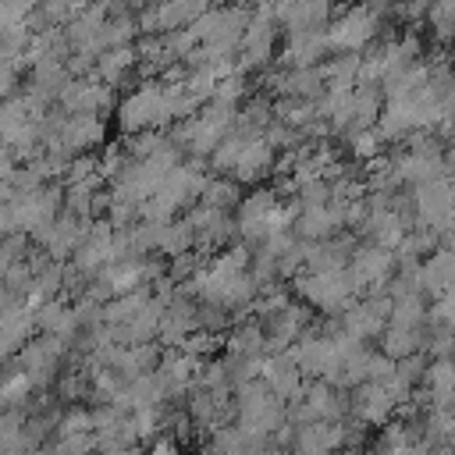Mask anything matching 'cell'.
Segmentation results:
<instances>
[{
  "instance_id": "obj_14",
  "label": "cell",
  "mask_w": 455,
  "mask_h": 455,
  "mask_svg": "<svg viewBox=\"0 0 455 455\" xmlns=\"http://www.w3.org/2000/svg\"><path fill=\"white\" fill-rule=\"evenodd\" d=\"M366 7H370L373 14H387V11L395 7V0H366Z\"/></svg>"
},
{
  "instance_id": "obj_4",
  "label": "cell",
  "mask_w": 455,
  "mask_h": 455,
  "mask_svg": "<svg viewBox=\"0 0 455 455\" xmlns=\"http://www.w3.org/2000/svg\"><path fill=\"white\" fill-rule=\"evenodd\" d=\"M238 199H242V185H238L235 178H231V181H224V178H206V185L199 188V203L210 206V210L238 206Z\"/></svg>"
},
{
  "instance_id": "obj_1",
  "label": "cell",
  "mask_w": 455,
  "mask_h": 455,
  "mask_svg": "<svg viewBox=\"0 0 455 455\" xmlns=\"http://www.w3.org/2000/svg\"><path fill=\"white\" fill-rule=\"evenodd\" d=\"M377 25H380V14H373L363 4V7H352L341 21H334L323 36H327L331 50H359V46H366L377 36Z\"/></svg>"
},
{
  "instance_id": "obj_11",
  "label": "cell",
  "mask_w": 455,
  "mask_h": 455,
  "mask_svg": "<svg viewBox=\"0 0 455 455\" xmlns=\"http://www.w3.org/2000/svg\"><path fill=\"white\" fill-rule=\"evenodd\" d=\"M60 434H92V416L85 409H68L60 419H57Z\"/></svg>"
},
{
  "instance_id": "obj_3",
  "label": "cell",
  "mask_w": 455,
  "mask_h": 455,
  "mask_svg": "<svg viewBox=\"0 0 455 455\" xmlns=\"http://www.w3.org/2000/svg\"><path fill=\"white\" fill-rule=\"evenodd\" d=\"M384 341H380V352L391 355V359H402L416 348H423V334L419 327H398V323H384Z\"/></svg>"
},
{
  "instance_id": "obj_10",
  "label": "cell",
  "mask_w": 455,
  "mask_h": 455,
  "mask_svg": "<svg viewBox=\"0 0 455 455\" xmlns=\"http://www.w3.org/2000/svg\"><path fill=\"white\" fill-rule=\"evenodd\" d=\"M331 199V181L327 178H309L299 185V206H320Z\"/></svg>"
},
{
  "instance_id": "obj_5",
  "label": "cell",
  "mask_w": 455,
  "mask_h": 455,
  "mask_svg": "<svg viewBox=\"0 0 455 455\" xmlns=\"http://www.w3.org/2000/svg\"><path fill=\"white\" fill-rule=\"evenodd\" d=\"M32 395V380L25 370H14L7 377H0V409H25Z\"/></svg>"
},
{
  "instance_id": "obj_13",
  "label": "cell",
  "mask_w": 455,
  "mask_h": 455,
  "mask_svg": "<svg viewBox=\"0 0 455 455\" xmlns=\"http://www.w3.org/2000/svg\"><path fill=\"white\" fill-rule=\"evenodd\" d=\"M14 82H18V71L11 60H0V100L14 92Z\"/></svg>"
},
{
  "instance_id": "obj_2",
  "label": "cell",
  "mask_w": 455,
  "mask_h": 455,
  "mask_svg": "<svg viewBox=\"0 0 455 455\" xmlns=\"http://www.w3.org/2000/svg\"><path fill=\"white\" fill-rule=\"evenodd\" d=\"M135 60H139V57H135V50H132L128 43H121V46H107V50H100V53H96L92 71L100 75V82H103V85H114V82H121V75H124Z\"/></svg>"
},
{
  "instance_id": "obj_6",
  "label": "cell",
  "mask_w": 455,
  "mask_h": 455,
  "mask_svg": "<svg viewBox=\"0 0 455 455\" xmlns=\"http://www.w3.org/2000/svg\"><path fill=\"white\" fill-rule=\"evenodd\" d=\"M263 327H256V323H245V327H238L224 345H228V352L231 355H259L263 352Z\"/></svg>"
},
{
  "instance_id": "obj_8",
  "label": "cell",
  "mask_w": 455,
  "mask_h": 455,
  "mask_svg": "<svg viewBox=\"0 0 455 455\" xmlns=\"http://www.w3.org/2000/svg\"><path fill=\"white\" fill-rule=\"evenodd\" d=\"M164 139L153 132V128H139V132H128V156L132 160H146Z\"/></svg>"
},
{
  "instance_id": "obj_7",
  "label": "cell",
  "mask_w": 455,
  "mask_h": 455,
  "mask_svg": "<svg viewBox=\"0 0 455 455\" xmlns=\"http://www.w3.org/2000/svg\"><path fill=\"white\" fill-rule=\"evenodd\" d=\"M380 146H384V139H380V132L370 124V128H355L352 132V156L355 160H366V156H373V153H380Z\"/></svg>"
},
{
  "instance_id": "obj_12",
  "label": "cell",
  "mask_w": 455,
  "mask_h": 455,
  "mask_svg": "<svg viewBox=\"0 0 455 455\" xmlns=\"http://www.w3.org/2000/svg\"><path fill=\"white\" fill-rule=\"evenodd\" d=\"M64 441H57L60 451H85V448H96V437L89 434H60Z\"/></svg>"
},
{
  "instance_id": "obj_9",
  "label": "cell",
  "mask_w": 455,
  "mask_h": 455,
  "mask_svg": "<svg viewBox=\"0 0 455 455\" xmlns=\"http://www.w3.org/2000/svg\"><path fill=\"white\" fill-rule=\"evenodd\" d=\"M274 203H277V199H274L270 188H256L252 196L238 199V217H267V210H270Z\"/></svg>"
}]
</instances>
